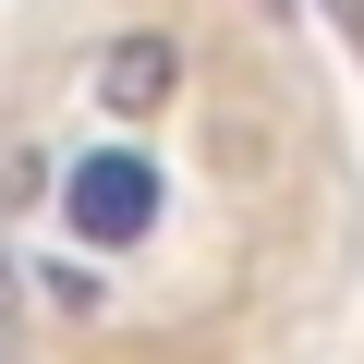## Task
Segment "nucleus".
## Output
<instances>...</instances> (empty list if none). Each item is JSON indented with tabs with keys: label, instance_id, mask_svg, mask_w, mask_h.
Segmentation results:
<instances>
[{
	"label": "nucleus",
	"instance_id": "obj_1",
	"mask_svg": "<svg viewBox=\"0 0 364 364\" xmlns=\"http://www.w3.org/2000/svg\"><path fill=\"white\" fill-rule=\"evenodd\" d=\"M61 219H73V243H134V231H158V158H146V146H85V158L61 170Z\"/></svg>",
	"mask_w": 364,
	"mask_h": 364
}]
</instances>
